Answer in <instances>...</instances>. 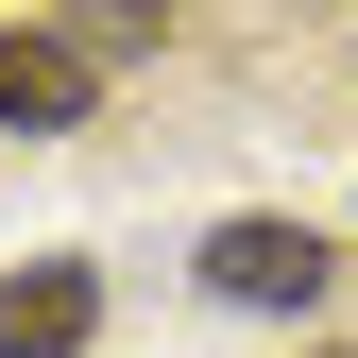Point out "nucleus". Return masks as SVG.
<instances>
[{
    "instance_id": "1",
    "label": "nucleus",
    "mask_w": 358,
    "mask_h": 358,
    "mask_svg": "<svg viewBox=\"0 0 358 358\" xmlns=\"http://www.w3.org/2000/svg\"><path fill=\"white\" fill-rule=\"evenodd\" d=\"M205 290H222V307H324L341 256L307 239V222H222V239H205Z\"/></svg>"
},
{
    "instance_id": "3",
    "label": "nucleus",
    "mask_w": 358,
    "mask_h": 358,
    "mask_svg": "<svg viewBox=\"0 0 358 358\" xmlns=\"http://www.w3.org/2000/svg\"><path fill=\"white\" fill-rule=\"evenodd\" d=\"M85 85H103V52H85V34H0V137H69Z\"/></svg>"
},
{
    "instance_id": "4",
    "label": "nucleus",
    "mask_w": 358,
    "mask_h": 358,
    "mask_svg": "<svg viewBox=\"0 0 358 358\" xmlns=\"http://www.w3.org/2000/svg\"><path fill=\"white\" fill-rule=\"evenodd\" d=\"M341 358H358V341H341Z\"/></svg>"
},
{
    "instance_id": "2",
    "label": "nucleus",
    "mask_w": 358,
    "mask_h": 358,
    "mask_svg": "<svg viewBox=\"0 0 358 358\" xmlns=\"http://www.w3.org/2000/svg\"><path fill=\"white\" fill-rule=\"evenodd\" d=\"M85 341H103V273H85V256L0 273V358H85Z\"/></svg>"
}]
</instances>
